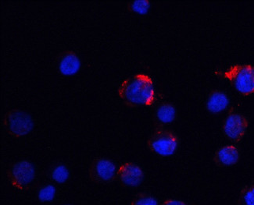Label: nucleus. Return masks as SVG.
I'll return each instance as SVG.
<instances>
[{
	"label": "nucleus",
	"mask_w": 254,
	"mask_h": 205,
	"mask_svg": "<svg viewBox=\"0 0 254 205\" xmlns=\"http://www.w3.org/2000/svg\"><path fill=\"white\" fill-rule=\"evenodd\" d=\"M56 189L53 185H46L39 191V199L42 202H48L55 197Z\"/></svg>",
	"instance_id": "15"
},
{
	"label": "nucleus",
	"mask_w": 254,
	"mask_h": 205,
	"mask_svg": "<svg viewBox=\"0 0 254 205\" xmlns=\"http://www.w3.org/2000/svg\"><path fill=\"white\" fill-rule=\"evenodd\" d=\"M116 166L111 160L96 158L91 163L89 176L96 183H107L114 180L117 176Z\"/></svg>",
	"instance_id": "6"
},
{
	"label": "nucleus",
	"mask_w": 254,
	"mask_h": 205,
	"mask_svg": "<svg viewBox=\"0 0 254 205\" xmlns=\"http://www.w3.org/2000/svg\"><path fill=\"white\" fill-rule=\"evenodd\" d=\"M161 205H186L184 202L179 200L169 199L167 200Z\"/></svg>",
	"instance_id": "18"
},
{
	"label": "nucleus",
	"mask_w": 254,
	"mask_h": 205,
	"mask_svg": "<svg viewBox=\"0 0 254 205\" xmlns=\"http://www.w3.org/2000/svg\"><path fill=\"white\" fill-rule=\"evenodd\" d=\"M131 11L140 15L146 14L150 8L149 0H135L130 3L129 6Z\"/></svg>",
	"instance_id": "14"
},
{
	"label": "nucleus",
	"mask_w": 254,
	"mask_h": 205,
	"mask_svg": "<svg viewBox=\"0 0 254 205\" xmlns=\"http://www.w3.org/2000/svg\"><path fill=\"white\" fill-rule=\"evenodd\" d=\"M216 74L227 79L243 96L254 93V67L251 65H234L224 72Z\"/></svg>",
	"instance_id": "2"
},
{
	"label": "nucleus",
	"mask_w": 254,
	"mask_h": 205,
	"mask_svg": "<svg viewBox=\"0 0 254 205\" xmlns=\"http://www.w3.org/2000/svg\"><path fill=\"white\" fill-rule=\"evenodd\" d=\"M229 103V97L225 92L214 90L209 96L206 107L212 113H219L228 107Z\"/></svg>",
	"instance_id": "10"
},
{
	"label": "nucleus",
	"mask_w": 254,
	"mask_h": 205,
	"mask_svg": "<svg viewBox=\"0 0 254 205\" xmlns=\"http://www.w3.org/2000/svg\"><path fill=\"white\" fill-rule=\"evenodd\" d=\"M80 68H81V60L75 52L69 50L62 54L58 63V69L63 75H74L79 71Z\"/></svg>",
	"instance_id": "9"
},
{
	"label": "nucleus",
	"mask_w": 254,
	"mask_h": 205,
	"mask_svg": "<svg viewBox=\"0 0 254 205\" xmlns=\"http://www.w3.org/2000/svg\"><path fill=\"white\" fill-rule=\"evenodd\" d=\"M118 95L128 106H150L156 99L154 85L151 77L138 73L122 81Z\"/></svg>",
	"instance_id": "1"
},
{
	"label": "nucleus",
	"mask_w": 254,
	"mask_h": 205,
	"mask_svg": "<svg viewBox=\"0 0 254 205\" xmlns=\"http://www.w3.org/2000/svg\"><path fill=\"white\" fill-rule=\"evenodd\" d=\"M69 170L65 165H60L54 168L52 172V178L58 183H64L68 180Z\"/></svg>",
	"instance_id": "13"
},
{
	"label": "nucleus",
	"mask_w": 254,
	"mask_h": 205,
	"mask_svg": "<svg viewBox=\"0 0 254 205\" xmlns=\"http://www.w3.org/2000/svg\"><path fill=\"white\" fill-rule=\"evenodd\" d=\"M117 176L124 185L134 187H138L143 181L144 172L136 164L127 162L119 167Z\"/></svg>",
	"instance_id": "8"
},
{
	"label": "nucleus",
	"mask_w": 254,
	"mask_h": 205,
	"mask_svg": "<svg viewBox=\"0 0 254 205\" xmlns=\"http://www.w3.org/2000/svg\"><path fill=\"white\" fill-rule=\"evenodd\" d=\"M240 158V153L234 145H226L217 151L216 161L224 166H232L238 162Z\"/></svg>",
	"instance_id": "11"
},
{
	"label": "nucleus",
	"mask_w": 254,
	"mask_h": 205,
	"mask_svg": "<svg viewBox=\"0 0 254 205\" xmlns=\"http://www.w3.org/2000/svg\"><path fill=\"white\" fill-rule=\"evenodd\" d=\"M157 119L160 123L168 124L175 120L176 111L175 107L170 103H163L157 108Z\"/></svg>",
	"instance_id": "12"
},
{
	"label": "nucleus",
	"mask_w": 254,
	"mask_h": 205,
	"mask_svg": "<svg viewBox=\"0 0 254 205\" xmlns=\"http://www.w3.org/2000/svg\"><path fill=\"white\" fill-rule=\"evenodd\" d=\"M243 200L246 205H254V187H251L246 191Z\"/></svg>",
	"instance_id": "17"
},
{
	"label": "nucleus",
	"mask_w": 254,
	"mask_h": 205,
	"mask_svg": "<svg viewBox=\"0 0 254 205\" xmlns=\"http://www.w3.org/2000/svg\"><path fill=\"white\" fill-rule=\"evenodd\" d=\"M247 126V119L243 115L233 112L229 114L225 119L224 132L229 139L239 141L245 134Z\"/></svg>",
	"instance_id": "7"
},
{
	"label": "nucleus",
	"mask_w": 254,
	"mask_h": 205,
	"mask_svg": "<svg viewBox=\"0 0 254 205\" xmlns=\"http://www.w3.org/2000/svg\"><path fill=\"white\" fill-rule=\"evenodd\" d=\"M131 205H158V202L153 196L146 194H139L133 200Z\"/></svg>",
	"instance_id": "16"
},
{
	"label": "nucleus",
	"mask_w": 254,
	"mask_h": 205,
	"mask_svg": "<svg viewBox=\"0 0 254 205\" xmlns=\"http://www.w3.org/2000/svg\"><path fill=\"white\" fill-rule=\"evenodd\" d=\"M35 176V168L28 161L15 163L8 172V178L12 186L20 191L27 190L33 182Z\"/></svg>",
	"instance_id": "5"
},
{
	"label": "nucleus",
	"mask_w": 254,
	"mask_h": 205,
	"mask_svg": "<svg viewBox=\"0 0 254 205\" xmlns=\"http://www.w3.org/2000/svg\"><path fill=\"white\" fill-rule=\"evenodd\" d=\"M178 138L174 133L164 128L155 130L148 141L150 150L161 157L173 155L177 150Z\"/></svg>",
	"instance_id": "3"
},
{
	"label": "nucleus",
	"mask_w": 254,
	"mask_h": 205,
	"mask_svg": "<svg viewBox=\"0 0 254 205\" xmlns=\"http://www.w3.org/2000/svg\"><path fill=\"white\" fill-rule=\"evenodd\" d=\"M4 125L10 135L15 138H20L32 131L34 123L29 114L22 110L14 109L6 114Z\"/></svg>",
	"instance_id": "4"
}]
</instances>
